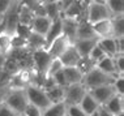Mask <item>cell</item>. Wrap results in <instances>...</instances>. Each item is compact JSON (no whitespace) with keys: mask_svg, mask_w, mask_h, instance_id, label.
<instances>
[{"mask_svg":"<svg viewBox=\"0 0 124 116\" xmlns=\"http://www.w3.org/2000/svg\"><path fill=\"white\" fill-rule=\"evenodd\" d=\"M69 46H71V42L62 34V35H59L56 39H54L47 47H46V51L48 52L52 59L54 58H60L62 54L69 47Z\"/></svg>","mask_w":124,"mask_h":116,"instance_id":"obj_8","label":"cell"},{"mask_svg":"<svg viewBox=\"0 0 124 116\" xmlns=\"http://www.w3.org/2000/svg\"><path fill=\"white\" fill-rule=\"evenodd\" d=\"M112 22V38H124V14L111 17Z\"/></svg>","mask_w":124,"mask_h":116,"instance_id":"obj_26","label":"cell"},{"mask_svg":"<svg viewBox=\"0 0 124 116\" xmlns=\"http://www.w3.org/2000/svg\"><path fill=\"white\" fill-rule=\"evenodd\" d=\"M77 69H78L80 72H81L82 74H86L88 72H90L93 68H95V64L90 60L89 58H81L78 61V64L76 65Z\"/></svg>","mask_w":124,"mask_h":116,"instance_id":"obj_29","label":"cell"},{"mask_svg":"<svg viewBox=\"0 0 124 116\" xmlns=\"http://www.w3.org/2000/svg\"><path fill=\"white\" fill-rule=\"evenodd\" d=\"M65 116H86L80 106H67V115Z\"/></svg>","mask_w":124,"mask_h":116,"instance_id":"obj_35","label":"cell"},{"mask_svg":"<svg viewBox=\"0 0 124 116\" xmlns=\"http://www.w3.org/2000/svg\"><path fill=\"white\" fill-rule=\"evenodd\" d=\"M25 93H26V97H28L29 104L39 111H43L46 107H48L51 104L45 90L38 85H33V84L28 85L25 87Z\"/></svg>","mask_w":124,"mask_h":116,"instance_id":"obj_3","label":"cell"},{"mask_svg":"<svg viewBox=\"0 0 124 116\" xmlns=\"http://www.w3.org/2000/svg\"><path fill=\"white\" fill-rule=\"evenodd\" d=\"M52 58L46 50H39V51L33 52V69L41 76H46L47 68L51 63Z\"/></svg>","mask_w":124,"mask_h":116,"instance_id":"obj_6","label":"cell"},{"mask_svg":"<svg viewBox=\"0 0 124 116\" xmlns=\"http://www.w3.org/2000/svg\"><path fill=\"white\" fill-rule=\"evenodd\" d=\"M89 1H95V3H103V4H105V3H106V0H89Z\"/></svg>","mask_w":124,"mask_h":116,"instance_id":"obj_42","label":"cell"},{"mask_svg":"<svg viewBox=\"0 0 124 116\" xmlns=\"http://www.w3.org/2000/svg\"><path fill=\"white\" fill-rule=\"evenodd\" d=\"M114 64L116 68V73L119 76H124V55L114 56Z\"/></svg>","mask_w":124,"mask_h":116,"instance_id":"obj_33","label":"cell"},{"mask_svg":"<svg viewBox=\"0 0 124 116\" xmlns=\"http://www.w3.org/2000/svg\"><path fill=\"white\" fill-rule=\"evenodd\" d=\"M22 116H24V115H22Z\"/></svg>","mask_w":124,"mask_h":116,"instance_id":"obj_44","label":"cell"},{"mask_svg":"<svg viewBox=\"0 0 124 116\" xmlns=\"http://www.w3.org/2000/svg\"><path fill=\"white\" fill-rule=\"evenodd\" d=\"M24 116H41V111L37 110V108H34L33 106H29V108L26 110Z\"/></svg>","mask_w":124,"mask_h":116,"instance_id":"obj_38","label":"cell"},{"mask_svg":"<svg viewBox=\"0 0 124 116\" xmlns=\"http://www.w3.org/2000/svg\"><path fill=\"white\" fill-rule=\"evenodd\" d=\"M63 73L65 77L67 86L68 85H75V84H81L84 74L77 69V67H64L63 68Z\"/></svg>","mask_w":124,"mask_h":116,"instance_id":"obj_17","label":"cell"},{"mask_svg":"<svg viewBox=\"0 0 124 116\" xmlns=\"http://www.w3.org/2000/svg\"><path fill=\"white\" fill-rule=\"evenodd\" d=\"M97 116H115V115L110 114V112H108V111H106L103 107H99L98 112H97Z\"/></svg>","mask_w":124,"mask_h":116,"instance_id":"obj_39","label":"cell"},{"mask_svg":"<svg viewBox=\"0 0 124 116\" xmlns=\"http://www.w3.org/2000/svg\"><path fill=\"white\" fill-rule=\"evenodd\" d=\"M67 115V104L64 102L60 103H51L41 111V116H65Z\"/></svg>","mask_w":124,"mask_h":116,"instance_id":"obj_21","label":"cell"},{"mask_svg":"<svg viewBox=\"0 0 124 116\" xmlns=\"http://www.w3.org/2000/svg\"><path fill=\"white\" fill-rule=\"evenodd\" d=\"M46 95H47L48 101L51 103H60V102H64V87H60V86L55 85L50 89L45 90Z\"/></svg>","mask_w":124,"mask_h":116,"instance_id":"obj_25","label":"cell"},{"mask_svg":"<svg viewBox=\"0 0 124 116\" xmlns=\"http://www.w3.org/2000/svg\"><path fill=\"white\" fill-rule=\"evenodd\" d=\"M78 106H80V108L86 114V116L95 115L97 112H98L99 107H101V106L97 103L95 99L92 97V94H90L89 91H86V94L84 95V98L81 99V102H80Z\"/></svg>","mask_w":124,"mask_h":116,"instance_id":"obj_13","label":"cell"},{"mask_svg":"<svg viewBox=\"0 0 124 116\" xmlns=\"http://www.w3.org/2000/svg\"><path fill=\"white\" fill-rule=\"evenodd\" d=\"M86 89L82 84L68 85L64 87V103L67 106H78L84 95L86 94Z\"/></svg>","mask_w":124,"mask_h":116,"instance_id":"obj_5","label":"cell"},{"mask_svg":"<svg viewBox=\"0 0 124 116\" xmlns=\"http://www.w3.org/2000/svg\"><path fill=\"white\" fill-rule=\"evenodd\" d=\"M95 68H98L99 71L105 72V73L110 74V76H114V77H118V73H116V68H115V64H114V58L111 56H105L103 59L95 64Z\"/></svg>","mask_w":124,"mask_h":116,"instance_id":"obj_20","label":"cell"},{"mask_svg":"<svg viewBox=\"0 0 124 116\" xmlns=\"http://www.w3.org/2000/svg\"><path fill=\"white\" fill-rule=\"evenodd\" d=\"M0 116H22V115H18L17 112H15L11 107H8L3 102V103H0Z\"/></svg>","mask_w":124,"mask_h":116,"instance_id":"obj_36","label":"cell"},{"mask_svg":"<svg viewBox=\"0 0 124 116\" xmlns=\"http://www.w3.org/2000/svg\"><path fill=\"white\" fill-rule=\"evenodd\" d=\"M47 47V43L43 35L37 34V33L31 31L30 35L26 38V48L29 51L34 52V51H39V50H46Z\"/></svg>","mask_w":124,"mask_h":116,"instance_id":"obj_14","label":"cell"},{"mask_svg":"<svg viewBox=\"0 0 124 116\" xmlns=\"http://www.w3.org/2000/svg\"><path fill=\"white\" fill-rule=\"evenodd\" d=\"M111 18V13L108 8L103 3H95V1H89L86 4V11H85V21L89 24L102 21V20Z\"/></svg>","mask_w":124,"mask_h":116,"instance_id":"obj_4","label":"cell"},{"mask_svg":"<svg viewBox=\"0 0 124 116\" xmlns=\"http://www.w3.org/2000/svg\"><path fill=\"white\" fill-rule=\"evenodd\" d=\"M115 78L116 77L99 71L98 68H93L90 72H88L86 74H84L81 84L84 85V87L89 91V90H93V89H95V87H99V86L112 84V82L115 81Z\"/></svg>","mask_w":124,"mask_h":116,"instance_id":"obj_2","label":"cell"},{"mask_svg":"<svg viewBox=\"0 0 124 116\" xmlns=\"http://www.w3.org/2000/svg\"><path fill=\"white\" fill-rule=\"evenodd\" d=\"M17 1H18V0H0V16L4 17L7 13H8V11Z\"/></svg>","mask_w":124,"mask_h":116,"instance_id":"obj_32","label":"cell"},{"mask_svg":"<svg viewBox=\"0 0 124 116\" xmlns=\"http://www.w3.org/2000/svg\"><path fill=\"white\" fill-rule=\"evenodd\" d=\"M4 103L8 107H11L15 112H17L18 115H24L30 106L25 89H9L4 99Z\"/></svg>","mask_w":124,"mask_h":116,"instance_id":"obj_1","label":"cell"},{"mask_svg":"<svg viewBox=\"0 0 124 116\" xmlns=\"http://www.w3.org/2000/svg\"><path fill=\"white\" fill-rule=\"evenodd\" d=\"M92 28H93V31H94L95 37L98 39L112 38V22H111V18L94 22V24H92Z\"/></svg>","mask_w":124,"mask_h":116,"instance_id":"obj_10","label":"cell"},{"mask_svg":"<svg viewBox=\"0 0 124 116\" xmlns=\"http://www.w3.org/2000/svg\"><path fill=\"white\" fill-rule=\"evenodd\" d=\"M51 24H52V21L47 16H35L33 18L31 24H30V29H31V31L37 33V34H41L43 37H46Z\"/></svg>","mask_w":124,"mask_h":116,"instance_id":"obj_12","label":"cell"},{"mask_svg":"<svg viewBox=\"0 0 124 116\" xmlns=\"http://www.w3.org/2000/svg\"><path fill=\"white\" fill-rule=\"evenodd\" d=\"M62 34H63L62 33V17H60V18H56V20L52 21V24H51V26H50L47 34H46V37H45L47 46L54 41V39H56L59 35H62Z\"/></svg>","mask_w":124,"mask_h":116,"instance_id":"obj_24","label":"cell"},{"mask_svg":"<svg viewBox=\"0 0 124 116\" xmlns=\"http://www.w3.org/2000/svg\"><path fill=\"white\" fill-rule=\"evenodd\" d=\"M64 68V65L62 64V61H60L59 58H54L51 63H50L48 68H47V72H46V76H48V77H52L55 73H58L60 72L62 69Z\"/></svg>","mask_w":124,"mask_h":116,"instance_id":"obj_30","label":"cell"},{"mask_svg":"<svg viewBox=\"0 0 124 116\" xmlns=\"http://www.w3.org/2000/svg\"><path fill=\"white\" fill-rule=\"evenodd\" d=\"M12 41H13V35L5 33L4 30H0V54L8 56L12 51Z\"/></svg>","mask_w":124,"mask_h":116,"instance_id":"obj_23","label":"cell"},{"mask_svg":"<svg viewBox=\"0 0 124 116\" xmlns=\"http://www.w3.org/2000/svg\"><path fill=\"white\" fill-rule=\"evenodd\" d=\"M17 16H18V24L24 25V26H29V28H30V24H31L33 18L35 17L34 12H33L26 4H24L22 1H21L20 8H18Z\"/></svg>","mask_w":124,"mask_h":116,"instance_id":"obj_19","label":"cell"},{"mask_svg":"<svg viewBox=\"0 0 124 116\" xmlns=\"http://www.w3.org/2000/svg\"><path fill=\"white\" fill-rule=\"evenodd\" d=\"M5 60H7V56H4V55L0 54V72H1V71H3V68H4Z\"/></svg>","mask_w":124,"mask_h":116,"instance_id":"obj_40","label":"cell"},{"mask_svg":"<svg viewBox=\"0 0 124 116\" xmlns=\"http://www.w3.org/2000/svg\"><path fill=\"white\" fill-rule=\"evenodd\" d=\"M59 59H60V61H62V64L64 65V67H76V65L78 64L81 56H80L78 52L76 51L75 46L71 44L62 54V56H60Z\"/></svg>","mask_w":124,"mask_h":116,"instance_id":"obj_15","label":"cell"},{"mask_svg":"<svg viewBox=\"0 0 124 116\" xmlns=\"http://www.w3.org/2000/svg\"><path fill=\"white\" fill-rule=\"evenodd\" d=\"M105 56H107V55H105V52H103L102 50L99 48L98 44H95L94 47H93V50L90 51V54H89L88 58H89L93 63H94V64H97V63H98L101 59H103Z\"/></svg>","mask_w":124,"mask_h":116,"instance_id":"obj_31","label":"cell"},{"mask_svg":"<svg viewBox=\"0 0 124 116\" xmlns=\"http://www.w3.org/2000/svg\"><path fill=\"white\" fill-rule=\"evenodd\" d=\"M124 76H118V77L115 78V81L112 82V86L114 89H115L116 94L119 95H124Z\"/></svg>","mask_w":124,"mask_h":116,"instance_id":"obj_34","label":"cell"},{"mask_svg":"<svg viewBox=\"0 0 124 116\" xmlns=\"http://www.w3.org/2000/svg\"><path fill=\"white\" fill-rule=\"evenodd\" d=\"M43 9H45V14L47 16L51 21L62 17V7H60V3L59 1L43 4Z\"/></svg>","mask_w":124,"mask_h":116,"instance_id":"obj_27","label":"cell"},{"mask_svg":"<svg viewBox=\"0 0 124 116\" xmlns=\"http://www.w3.org/2000/svg\"><path fill=\"white\" fill-rule=\"evenodd\" d=\"M97 44L99 46V48L105 52V55L107 56H114L116 55V43L114 38H103V39H98Z\"/></svg>","mask_w":124,"mask_h":116,"instance_id":"obj_22","label":"cell"},{"mask_svg":"<svg viewBox=\"0 0 124 116\" xmlns=\"http://www.w3.org/2000/svg\"><path fill=\"white\" fill-rule=\"evenodd\" d=\"M85 39H98L93 31L92 24L86 21H78L77 26V33H76V41H85Z\"/></svg>","mask_w":124,"mask_h":116,"instance_id":"obj_16","label":"cell"},{"mask_svg":"<svg viewBox=\"0 0 124 116\" xmlns=\"http://www.w3.org/2000/svg\"><path fill=\"white\" fill-rule=\"evenodd\" d=\"M89 93L92 94V97L95 99L97 103H98L101 107H102V106L105 104L111 97H114V95L116 94V91H115V89H114L112 84L95 87V89H93V90H89Z\"/></svg>","mask_w":124,"mask_h":116,"instance_id":"obj_7","label":"cell"},{"mask_svg":"<svg viewBox=\"0 0 124 116\" xmlns=\"http://www.w3.org/2000/svg\"><path fill=\"white\" fill-rule=\"evenodd\" d=\"M105 4L111 13V17L124 14V0H106Z\"/></svg>","mask_w":124,"mask_h":116,"instance_id":"obj_28","label":"cell"},{"mask_svg":"<svg viewBox=\"0 0 124 116\" xmlns=\"http://www.w3.org/2000/svg\"><path fill=\"white\" fill-rule=\"evenodd\" d=\"M55 1H60V0H39L41 4H47V3H55Z\"/></svg>","mask_w":124,"mask_h":116,"instance_id":"obj_41","label":"cell"},{"mask_svg":"<svg viewBox=\"0 0 124 116\" xmlns=\"http://www.w3.org/2000/svg\"><path fill=\"white\" fill-rule=\"evenodd\" d=\"M98 39H85V41H76L73 43L76 51L78 52V55L81 58H88L90 51L93 50V47L97 44Z\"/></svg>","mask_w":124,"mask_h":116,"instance_id":"obj_18","label":"cell"},{"mask_svg":"<svg viewBox=\"0 0 124 116\" xmlns=\"http://www.w3.org/2000/svg\"><path fill=\"white\" fill-rule=\"evenodd\" d=\"M54 81H55V85L60 86V87H65L67 86V82H65V77H64V73H63V69L58 73H55L52 76Z\"/></svg>","mask_w":124,"mask_h":116,"instance_id":"obj_37","label":"cell"},{"mask_svg":"<svg viewBox=\"0 0 124 116\" xmlns=\"http://www.w3.org/2000/svg\"><path fill=\"white\" fill-rule=\"evenodd\" d=\"M3 22H4V17L0 16V29H1V26H3Z\"/></svg>","mask_w":124,"mask_h":116,"instance_id":"obj_43","label":"cell"},{"mask_svg":"<svg viewBox=\"0 0 124 116\" xmlns=\"http://www.w3.org/2000/svg\"><path fill=\"white\" fill-rule=\"evenodd\" d=\"M77 26L78 21L75 18H68V17H62V33L63 35L71 42V44L76 42V33H77Z\"/></svg>","mask_w":124,"mask_h":116,"instance_id":"obj_9","label":"cell"},{"mask_svg":"<svg viewBox=\"0 0 124 116\" xmlns=\"http://www.w3.org/2000/svg\"><path fill=\"white\" fill-rule=\"evenodd\" d=\"M106 111H108L110 114L118 116L124 112V95L115 94L114 97H111L105 104L102 106Z\"/></svg>","mask_w":124,"mask_h":116,"instance_id":"obj_11","label":"cell"}]
</instances>
